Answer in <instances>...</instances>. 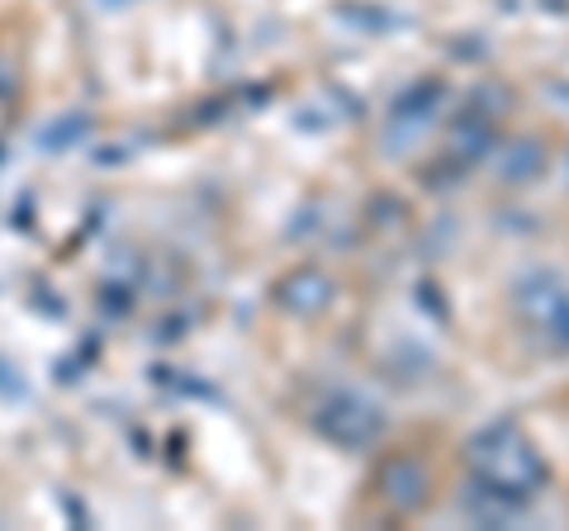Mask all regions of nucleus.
I'll return each instance as SVG.
<instances>
[{
	"instance_id": "nucleus-3",
	"label": "nucleus",
	"mask_w": 569,
	"mask_h": 531,
	"mask_svg": "<svg viewBox=\"0 0 569 531\" xmlns=\"http://www.w3.org/2000/svg\"><path fill=\"white\" fill-rule=\"evenodd\" d=\"M518 309L527 313V323H537L550 342L569 351V294H565L560 280H550V275H531V280H522Z\"/></svg>"
},
{
	"instance_id": "nucleus-4",
	"label": "nucleus",
	"mask_w": 569,
	"mask_h": 531,
	"mask_svg": "<svg viewBox=\"0 0 569 531\" xmlns=\"http://www.w3.org/2000/svg\"><path fill=\"white\" fill-rule=\"evenodd\" d=\"M376 489L385 493V503H389V508L413 512V508H422V503H427V489H432V474H427V465H418L413 455H399V460H389V465L380 470Z\"/></svg>"
},
{
	"instance_id": "nucleus-1",
	"label": "nucleus",
	"mask_w": 569,
	"mask_h": 531,
	"mask_svg": "<svg viewBox=\"0 0 569 531\" xmlns=\"http://www.w3.org/2000/svg\"><path fill=\"white\" fill-rule=\"evenodd\" d=\"M470 470L485 493H498V499H527L546 484L541 455L512 422H493L470 441Z\"/></svg>"
},
{
	"instance_id": "nucleus-2",
	"label": "nucleus",
	"mask_w": 569,
	"mask_h": 531,
	"mask_svg": "<svg viewBox=\"0 0 569 531\" xmlns=\"http://www.w3.org/2000/svg\"><path fill=\"white\" fill-rule=\"evenodd\" d=\"M318 432H323L332 447L361 451L385 432V413L361 394H332L323 409H318Z\"/></svg>"
}]
</instances>
